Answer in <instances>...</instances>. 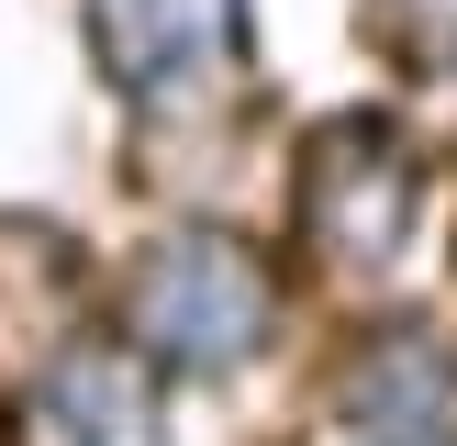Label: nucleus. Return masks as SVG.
I'll return each instance as SVG.
<instances>
[{
    "label": "nucleus",
    "mask_w": 457,
    "mask_h": 446,
    "mask_svg": "<svg viewBox=\"0 0 457 446\" xmlns=\"http://www.w3.org/2000/svg\"><path fill=\"white\" fill-rule=\"evenodd\" d=\"M257 324H268V279L223 235H168L134 279V334L168 346L179 368H223L235 346H257Z\"/></svg>",
    "instance_id": "obj_1"
},
{
    "label": "nucleus",
    "mask_w": 457,
    "mask_h": 446,
    "mask_svg": "<svg viewBox=\"0 0 457 446\" xmlns=\"http://www.w3.org/2000/svg\"><path fill=\"white\" fill-rule=\"evenodd\" d=\"M402 201H413V168H402L379 134H346V145L312 168V235L357 245V257H379V245L402 235Z\"/></svg>",
    "instance_id": "obj_2"
},
{
    "label": "nucleus",
    "mask_w": 457,
    "mask_h": 446,
    "mask_svg": "<svg viewBox=\"0 0 457 446\" xmlns=\"http://www.w3.org/2000/svg\"><path fill=\"white\" fill-rule=\"evenodd\" d=\"M223 22H235V0H101V45H112V67H123L134 89L190 78L223 45Z\"/></svg>",
    "instance_id": "obj_3"
},
{
    "label": "nucleus",
    "mask_w": 457,
    "mask_h": 446,
    "mask_svg": "<svg viewBox=\"0 0 457 446\" xmlns=\"http://www.w3.org/2000/svg\"><path fill=\"white\" fill-rule=\"evenodd\" d=\"M45 413L67 424V446H156V413H145V379L123 357H67L45 379Z\"/></svg>",
    "instance_id": "obj_4"
},
{
    "label": "nucleus",
    "mask_w": 457,
    "mask_h": 446,
    "mask_svg": "<svg viewBox=\"0 0 457 446\" xmlns=\"http://www.w3.org/2000/svg\"><path fill=\"white\" fill-rule=\"evenodd\" d=\"M402 45H457V0H391Z\"/></svg>",
    "instance_id": "obj_5"
}]
</instances>
